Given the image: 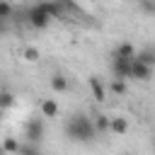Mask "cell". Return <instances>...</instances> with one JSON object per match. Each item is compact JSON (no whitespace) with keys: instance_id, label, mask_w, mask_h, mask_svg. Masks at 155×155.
Listing matches in <instances>:
<instances>
[{"instance_id":"44dd1931","label":"cell","mask_w":155,"mask_h":155,"mask_svg":"<svg viewBox=\"0 0 155 155\" xmlns=\"http://www.w3.org/2000/svg\"><path fill=\"white\" fill-rule=\"evenodd\" d=\"M153 148H155V143H153Z\"/></svg>"},{"instance_id":"5b68a950","label":"cell","mask_w":155,"mask_h":155,"mask_svg":"<svg viewBox=\"0 0 155 155\" xmlns=\"http://www.w3.org/2000/svg\"><path fill=\"white\" fill-rule=\"evenodd\" d=\"M111 73H114V78H121V80H128L131 78V61H126V58H111Z\"/></svg>"},{"instance_id":"9c48e42d","label":"cell","mask_w":155,"mask_h":155,"mask_svg":"<svg viewBox=\"0 0 155 155\" xmlns=\"http://www.w3.org/2000/svg\"><path fill=\"white\" fill-rule=\"evenodd\" d=\"M109 131H111L114 136H124V133L128 131V121H126L124 116H114V119H109Z\"/></svg>"},{"instance_id":"8992f818","label":"cell","mask_w":155,"mask_h":155,"mask_svg":"<svg viewBox=\"0 0 155 155\" xmlns=\"http://www.w3.org/2000/svg\"><path fill=\"white\" fill-rule=\"evenodd\" d=\"M58 111H61V107H58V102H56L53 97H46V99L39 102V114H41V116H46V119H56Z\"/></svg>"},{"instance_id":"52a82bcc","label":"cell","mask_w":155,"mask_h":155,"mask_svg":"<svg viewBox=\"0 0 155 155\" xmlns=\"http://www.w3.org/2000/svg\"><path fill=\"white\" fill-rule=\"evenodd\" d=\"M87 85H90V92H92V97L97 102H104L107 99V87H104V82L99 78H87Z\"/></svg>"},{"instance_id":"2e32d148","label":"cell","mask_w":155,"mask_h":155,"mask_svg":"<svg viewBox=\"0 0 155 155\" xmlns=\"http://www.w3.org/2000/svg\"><path fill=\"white\" fill-rule=\"evenodd\" d=\"M111 92H114V94H126V80L114 78V80H111Z\"/></svg>"},{"instance_id":"ba28073f","label":"cell","mask_w":155,"mask_h":155,"mask_svg":"<svg viewBox=\"0 0 155 155\" xmlns=\"http://www.w3.org/2000/svg\"><path fill=\"white\" fill-rule=\"evenodd\" d=\"M114 56H116V58L133 61V56H136V48H133V44H128V41H121V44L114 48Z\"/></svg>"},{"instance_id":"9a60e30c","label":"cell","mask_w":155,"mask_h":155,"mask_svg":"<svg viewBox=\"0 0 155 155\" xmlns=\"http://www.w3.org/2000/svg\"><path fill=\"white\" fill-rule=\"evenodd\" d=\"M12 104H15V94L7 92V90H0V107L2 109H10Z\"/></svg>"},{"instance_id":"d6986e66","label":"cell","mask_w":155,"mask_h":155,"mask_svg":"<svg viewBox=\"0 0 155 155\" xmlns=\"http://www.w3.org/2000/svg\"><path fill=\"white\" fill-rule=\"evenodd\" d=\"M140 10L148 15H155V0H140Z\"/></svg>"},{"instance_id":"4fadbf2b","label":"cell","mask_w":155,"mask_h":155,"mask_svg":"<svg viewBox=\"0 0 155 155\" xmlns=\"http://www.w3.org/2000/svg\"><path fill=\"white\" fill-rule=\"evenodd\" d=\"M22 58H24L27 63H36V61H39V48H36V46H27V48L22 51Z\"/></svg>"},{"instance_id":"7c38bea8","label":"cell","mask_w":155,"mask_h":155,"mask_svg":"<svg viewBox=\"0 0 155 155\" xmlns=\"http://www.w3.org/2000/svg\"><path fill=\"white\" fill-rule=\"evenodd\" d=\"M12 15H15V7L10 5V0H0V19L7 22Z\"/></svg>"},{"instance_id":"ac0fdd59","label":"cell","mask_w":155,"mask_h":155,"mask_svg":"<svg viewBox=\"0 0 155 155\" xmlns=\"http://www.w3.org/2000/svg\"><path fill=\"white\" fill-rule=\"evenodd\" d=\"M61 5L65 7V12H68V15H80V12H82V10L73 2V0H61Z\"/></svg>"},{"instance_id":"8fae6325","label":"cell","mask_w":155,"mask_h":155,"mask_svg":"<svg viewBox=\"0 0 155 155\" xmlns=\"http://www.w3.org/2000/svg\"><path fill=\"white\" fill-rule=\"evenodd\" d=\"M133 58H138V61H143V63H148V65H153V68H155V48H145V51L136 53Z\"/></svg>"},{"instance_id":"3957f363","label":"cell","mask_w":155,"mask_h":155,"mask_svg":"<svg viewBox=\"0 0 155 155\" xmlns=\"http://www.w3.org/2000/svg\"><path fill=\"white\" fill-rule=\"evenodd\" d=\"M24 138H29L34 143H41V138H44V121H41V116H34V119H29L24 124Z\"/></svg>"},{"instance_id":"6da1fadb","label":"cell","mask_w":155,"mask_h":155,"mask_svg":"<svg viewBox=\"0 0 155 155\" xmlns=\"http://www.w3.org/2000/svg\"><path fill=\"white\" fill-rule=\"evenodd\" d=\"M65 136L70 140H78V143H90L94 140L97 136V128H94V121L87 116V114H73L65 124Z\"/></svg>"},{"instance_id":"7a4b0ae2","label":"cell","mask_w":155,"mask_h":155,"mask_svg":"<svg viewBox=\"0 0 155 155\" xmlns=\"http://www.w3.org/2000/svg\"><path fill=\"white\" fill-rule=\"evenodd\" d=\"M24 19H27V24L34 27V29H46V27L51 24V15L41 7V2L34 5V7H29L27 15H24Z\"/></svg>"},{"instance_id":"30bf717a","label":"cell","mask_w":155,"mask_h":155,"mask_svg":"<svg viewBox=\"0 0 155 155\" xmlns=\"http://www.w3.org/2000/svg\"><path fill=\"white\" fill-rule=\"evenodd\" d=\"M51 90L58 92V94H61V92H68V78H65L63 73H56V75L51 78Z\"/></svg>"},{"instance_id":"5bb4252c","label":"cell","mask_w":155,"mask_h":155,"mask_svg":"<svg viewBox=\"0 0 155 155\" xmlns=\"http://www.w3.org/2000/svg\"><path fill=\"white\" fill-rule=\"evenodd\" d=\"M0 150H2V153H19V140H15V138H5L2 145H0Z\"/></svg>"},{"instance_id":"ffe728a7","label":"cell","mask_w":155,"mask_h":155,"mask_svg":"<svg viewBox=\"0 0 155 155\" xmlns=\"http://www.w3.org/2000/svg\"><path fill=\"white\" fill-rule=\"evenodd\" d=\"M2 111H5V109H2V107H0V121H2Z\"/></svg>"},{"instance_id":"e0dca14e","label":"cell","mask_w":155,"mask_h":155,"mask_svg":"<svg viewBox=\"0 0 155 155\" xmlns=\"http://www.w3.org/2000/svg\"><path fill=\"white\" fill-rule=\"evenodd\" d=\"M94 128H97V133H104V131H109V119H107L104 114H97V121H94Z\"/></svg>"},{"instance_id":"277c9868","label":"cell","mask_w":155,"mask_h":155,"mask_svg":"<svg viewBox=\"0 0 155 155\" xmlns=\"http://www.w3.org/2000/svg\"><path fill=\"white\" fill-rule=\"evenodd\" d=\"M131 78H136V80H140V82H148V80L153 78V65L133 58V61H131Z\"/></svg>"}]
</instances>
